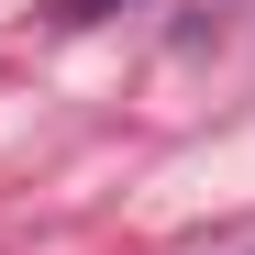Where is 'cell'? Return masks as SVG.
Instances as JSON below:
<instances>
[{
	"label": "cell",
	"instance_id": "obj_1",
	"mask_svg": "<svg viewBox=\"0 0 255 255\" xmlns=\"http://www.w3.org/2000/svg\"><path fill=\"white\" fill-rule=\"evenodd\" d=\"M56 22H100V11H122V0H45Z\"/></svg>",
	"mask_w": 255,
	"mask_h": 255
}]
</instances>
